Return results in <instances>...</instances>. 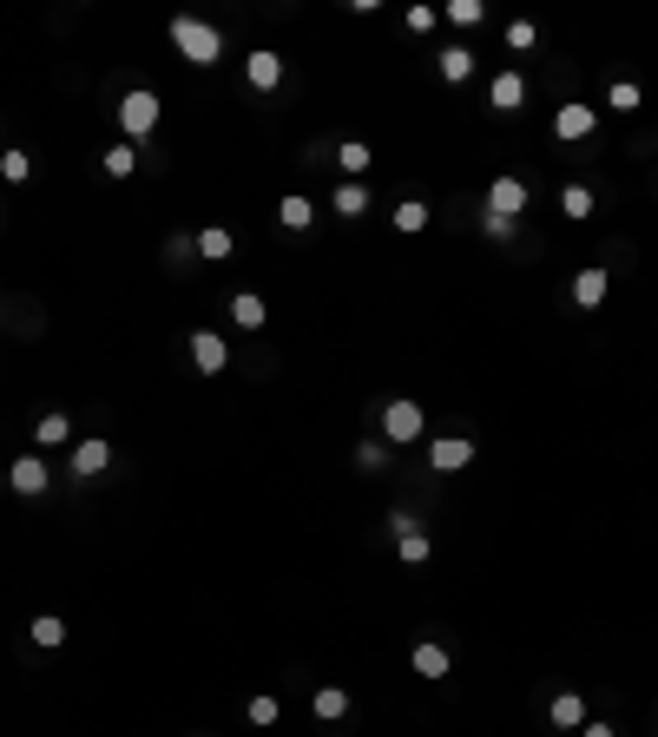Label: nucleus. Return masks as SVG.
<instances>
[{
    "mask_svg": "<svg viewBox=\"0 0 658 737\" xmlns=\"http://www.w3.org/2000/svg\"><path fill=\"white\" fill-rule=\"evenodd\" d=\"M172 47L185 53L191 66H218L224 60V27H211V20H198V14H172Z\"/></svg>",
    "mask_w": 658,
    "mask_h": 737,
    "instance_id": "1",
    "label": "nucleus"
},
{
    "mask_svg": "<svg viewBox=\"0 0 658 737\" xmlns=\"http://www.w3.org/2000/svg\"><path fill=\"white\" fill-rule=\"evenodd\" d=\"M158 119H165V106H158L152 86H132V93H119V139H145V132H158Z\"/></svg>",
    "mask_w": 658,
    "mask_h": 737,
    "instance_id": "2",
    "label": "nucleus"
},
{
    "mask_svg": "<svg viewBox=\"0 0 658 737\" xmlns=\"http://www.w3.org/2000/svg\"><path fill=\"white\" fill-rule=\"evenodd\" d=\"M481 211L487 218H507L514 224L520 211H527V178H514V172H501L494 185H487V198H481Z\"/></svg>",
    "mask_w": 658,
    "mask_h": 737,
    "instance_id": "3",
    "label": "nucleus"
},
{
    "mask_svg": "<svg viewBox=\"0 0 658 737\" xmlns=\"http://www.w3.org/2000/svg\"><path fill=\"white\" fill-rule=\"evenodd\" d=\"M422 428H428L422 402H408V395H395V402L382 408V441H422Z\"/></svg>",
    "mask_w": 658,
    "mask_h": 737,
    "instance_id": "4",
    "label": "nucleus"
},
{
    "mask_svg": "<svg viewBox=\"0 0 658 737\" xmlns=\"http://www.w3.org/2000/svg\"><path fill=\"white\" fill-rule=\"evenodd\" d=\"M593 132H599V106H586V99L553 112V139L560 145H580V139H593Z\"/></svg>",
    "mask_w": 658,
    "mask_h": 737,
    "instance_id": "5",
    "label": "nucleus"
},
{
    "mask_svg": "<svg viewBox=\"0 0 658 737\" xmlns=\"http://www.w3.org/2000/svg\"><path fill=\"white\" fill-rule=\"evenodd\" d=\"M106 468H112V441H99V435L73 441V455H66V474H73V481H99Z\"/></svg>",
    "mask_w": 658,
    "mask_h": 737,
    "instance_id": "6",
    "label": "nucleus"
},
{
    "mask_svg": "<svg viewBox=\"0 0 658 737\" xmlns=\"http://www.w3.org/2000/svg\"><path fill=\"white\" fill-rule=\"evenodd\" d=\"M474 468V441L468 435H435L428 441V474H461Z\"/></svg>",
    "mask_w": 658,
    "mask_h": 737,
    "instance_id": "7",
    "label": "nucleus"
},
{
    "mask_svg": "<svg viewBox=\"0 0 658 737\" xmlns=\"http://www.w3.org/2000/svg\"><path fill=\"white\" fill-rule=\"evenodd\" d=\"M191 362H198V376H224L231 369V343L218 330H198L191 336Z\"/></svg>",
    "mask_w": 658,
    "mask_h": 737,
    "instance_id": "8",
    "label": "nucleus"
},
{
    "mask_svg": "<svg viewBox=\"0 0 658 737\" xmlns=\"http://www.w3.org/2000/svg\"><path fill=\"white\" fill-rule=\"evenodd\" d=\"M47 481H53V468H47L40 455H20L14 468H7V487H14V494H27V501H33V494H47Z\"/></svg>",
    "mask_w": 658,
    "mask_h": 737,
    "instance_id": "9",
    "label": "nucleus"
},
{
    "mask_svg": "<svg viewBox=\"0 0 658 737\" xmlns=\"http://www.w3.org/2000/svg\"><path fill=\"white\" fill-rule=\"evenodd\" d=\"M244 79H251L257 93H277V86H283V53H270V47L244 53Z\"/></svg>",
    "mask_w": 658,
    "mask_h": 737,
    "instance_id": "10",
    "label": "nucleus"
},
{
    "mask_svg": "<svg viewBox=\"0 0 658 737\" xmlns=\"http://www.w3.org/2000/svg\"><path fill=\"white\" fill-rule=\"evenodd\" d=\"M487 106H494V112H520V106H527V73H494V79H487Z\"/></svg>",
    "mask_w": 658,
    "mask_h": 737,
    "instance_id": "11",
    "label": "nucleus"
},
{
    "mask_svg": "<svg viewBox=\"0 0 658 737\" xmlns=\"http://www.w3.org/2000/svg\"><path fill=\"white\" fill-rule=\"evenodd\" d=\"M606 290H612V270H606V264H586L580 277H573V303H580V310H599V303H606Z\"/></svg>",
    "mask_w": 658,
    "mask_h": 737,
    "instance_id": "12",
    "label": "nucleus"
},
{
    "mask_svg": "<svg viewBox=\"0 0 658 737\" xmlns=\"http://www.w3.org/2000/svg\"><path fill=\"white\" fill-rule=\"evenodd\" d=\"M435 73L448 79V86H468V79H474V47H461V40H455V47H441L435 53Z\"/></svg>",
    "mask_w": 658,
    "mask_h": 737,
    "instance_id": "13",
    "label": "nucleus"
},
{
    "mask_svg": "<svg viewBox=\"0 0 658 737\" xmlns=\"http://www.w3.org/2000/svg\"><path fill=\"white\" fill-rule=\"evenodd\" d=\"M277 224H283V231H310V224H316V204L303 198V191H283V198H277Z\"/></svg>",
    "mask_w": 658,
    "mask_h": 737,
    "instance_id": "14",
    "label": "nucleus"
},
{
    "mask_svg": "<svg viewBox=\"0 0 658 737\" xmlns=\"http://www.w3.org/2000/svg\"><path fill=\"white\" fill-rule=\"evenodd\" d=\"M224 316H231L237 330H264V323H270V310H264V297H257V290H237Z\"/></svg>",
    "mask_w": 658,
    "mask_h": 737,
    "instance_id": "15",
    "label": "nucleus"
},
{
    "mask_svg": "<svg viewBox=\"0 0 658 737\" xmlns=\"http://www.w3.org/2000/svg\"><path fill=\"white\" fill-rule=\"evenodd\" d=\"M415 672L428 678V685H441V678L455 672V659H448V645H435V639H422L415 645Z\"/></svg>",
    "mask_w": 658,
    "mask_h": 737,
    "instance_id": "16",
    "label": "nucleus"
},
{
    "mask_svg": "<svg viewBox=\"0 0 658 737\" xmlns=\"http://www.w3.org/2000/svg\"><path fill=\"white\" fill-rule=\"evenodd\" d=\"M329 211H336V218H362V211H369V185H362V178L336 185L329 191Z\"/></svg>",
    "mask_w": 658,
    "mask_h": 737,
    "instance_id": "17",
    "label": "nucleus"
},
{
    "mask_svg": "<svg viewBox=\"0 0 658 737\" xmlns=\"http://www.w3.org/2000/svg\"><path fill=\"white\" fill-rule=\"evenodd\" d=\"M231 251H237V237L224 231V224H204V231H198V257H204V264H231Z\"/></svg>",
    "mask_w": 658,
    "mask_h": 737,
    "instance_id": "18",
    "label": "nucleus"
},
{
    "mask_svg": "<svg viewBox=\"0 0 658 737\" xmlns=\"http://www.w3.org/2000/svg\"><path fill=\"white\" fill-rule=\"evenodd\" d=\"M547 718L560 724V731H580V724H586V698H580V691H553Z\"/></svg>",
    "mask_w": 658,
    "mask_h": 737,
    "instance_id": "19",
    "label": "nucleus"
},
{
    "mask_svg": "<svg viewBox=\"0 0 658 737\" xmlns=\"http://www.w3.org/2000/svg\"><path fill=\"white\" fill-rule=\"evenodd\" d=\"M310 711H316L323 724L349 718V691H343V685H316V691H310Z\"/></svg>",
    "mask_w": 658,
    "mask_h": 737,
    "instance_id": "20",
    "label": "nucleus"
},
{
    "mask_svg": "<svg viewBox=\"0 0 658 737\" xmlns=\"http://www.w3.org/2000/svg\"><path fill=\"white\" fill-rule=\"evenodd\" d=\"M99 172H106V178H132V172H139V145H126V139L106 145V152H99Z\"/></svg>",
    "mask_w": 658,
    "mask_h": 737,
    "instance_id": "21",
    "label": "nucleus"
},
{
    "mask_svg": "<svg viewBox=\"0 0 658 737\" xmlns=\"http://www.w3.org/2000/svg\"><path fill=\"white\" fill-rule=\"evenodd\" d=\"M27 639L40 645V652H60V645H66V619H60V612H40V619L27 626Z\"/></svg>",
    "mask_w": 658,
    "mask_h": 737,
    "instance_id": "22",
    "label": "nucleus"
},
{
    "mask_svg": "<svg viewBox=\"0 0 658 737\" xmlns=\"http://www.w3.org/2000/svg\"><path fill=\"white\" fill-rule=\"evenodd\" d=\"M33 441H40V448H66V441H73V422L53 408V415H40V422H33Z\"/></svg>",
    "mask_w": 658,
    "mask_h": 737,
    "instance_id": "23",
    "label": "nucleus"
},
{
    "mask_svg": "<svg viewBox=\"0 0 658 737\" xmlns=\"http://www.w3.org/2000/svg\"><path fill=\"white\" fill-rule=\"evenodd\" d=\"M395 553H402L408 566H422V560H435V540H428L422 527H402V534H395Z\"/></svg>",
    "mask_w": 658,
    "mask_h": 737,
    "instance_id": "24",
    "label": "nucleus"
},
{
    "mask_svg": "<svg viewBox=\"0 0 658 737\" xmlns=\"http://www.w3.org/2000/svg\"><path fill=\"white\" fill-rule=\"evenodd\" d=\"M336 165H343L349 178H362V172H369V165H376V152H369V145H362V139H343V145H336Z\"/></svg>",
    "mask_w": 658,
    "mask_h": 737,
    "instance_id": "25",
    "label": "nucleus"
},
{
    "mask_svg": "<svg viewBox=\"0 0 658 737\" xmlns=\"http://www.w3.org/2000/svg\"><path fill=\"white\" fill-rule=\"evenodd\" d=\"M428 218H435V211H428L422 198H402V204H395V231H408V237L428 231Z\"/></svg>",
    "mask_w": 658,
    "mask_h": 737,
    "instance_id": "26",
    "label": "nucleus"
},
{
    "mask_svg": "<svg viewBox=\"0 0 658 737\" xmlns=\"http://www.w3.org/2000/svg\"><path fill=\"white\" fill-rule=\"evenodd\" d=\"M606 106H612V112H639V106H645L639 79H612V86H606Z\"/></svg>",
    "mask_w": 658,
    "mask_h": 737,
    "instance_id": "27",
    "label": "nucleus"
},
{
    "mask_svg": "<svg viewBox=\"0 0 658 737\" xmlns=\"http://www.w3.org/2000/svg\"><path fill=\"white\" fill-rule=\"evenodd\" d=\"M560 211H566L573 224H586V218H593V185H566V191H560Z\"/></svg>",
    "mask_w": 658,
    "mask_h": 737,
    "instance_id": "28",
    "label": "nucleus"
},
{
    "mask_svg": "<svg viewBox=\"0 0 658 737\" xmlns=\"http://www.w3.org/2000/svg\"><path fill=\"white\" fill-rule=\"evenodd\" d=\"M244 718H251L257 731H270V724L283 718V698H277V691H257V698H251V711H244Z\"/></svg>",
    "mask_w": 658,
    "mask_h": 737,
    "instance_id": "29",
    "label": "nucleus"
},
{
    "mask_svg": "<svg viewBox=\"0 0 658 737\" xmlns=\"http://www.w3.org/2000/svg\"><path fill=\"white\" fill-rule=\"evenodd\" d=\"M27 172H33V158L20 152V145H7V152H0V185H27Z\"/></svg>",
    "mask_w": 658,
    "mask_h": 737,
    "instance_id": "30",
    "label": "nucleus"
},
{
    "mask_svg": "<svg viewBox=\"0 0 658 737\" xmlns=\"http://www.w3.org/2000/svg\"><path fill=\"white\" fill-rule=\"evenodd\" d=\"M441 14L455 20V27H481V20H487V7H481V0H448Z\"/></svg>",
    "mask_w": 658,
    "mask_h": 737,
    "instance_id": "31",
    "label": "nucleus"
},
{
    "mask_svg": "<svg viewBox=\"0 0 658 737\" xmlns=\"http://www.w3.org/2000/svg\"><path fill=\"white\" fill-rule=\"evenodd\" d=\"M507 47L533 53V47H540V27H533V20H507Z\"/></svg>",
    "mask_w": 658,
    "mask_h": 737,
    "instance_id": "32",
    "label": "nucleus"
},
{
    "mask_svg": "<svg viewBox=\"0 0 658 737\" xmlns=\"http://www.w3.org/2000/svg\"><path fill=\"white\" fill-rule=\"evenodd\" d=\"M435 20H441V7H428V0L408 7V33H435Z\"/></svg>",
    "mask_w": 658,
    "mask_h": 737,
    "instance_id": "33",
    "label": "nucleus"
},
{
    "mask_svg": "<svg viewBox=\"0 0 658 737\" xmlns=\"http://www.w3.org/2000/svg\"><path fill=\"white\" fill-rule=\"evenodd\" d=\"M356 468H369V474L389 468V448H382V441H362V448H356Z\"/></svg>",
    "mask_w": 658,
    "mask_h": 737,
    "instance_id": "34",
    "label": "nucleus"
},
{
    "mask_svg": "<svg viewBox=\"0 0 658 737\" xmlns=\"http://www.w3.org/2000/svg\"><path fill=\"white\" fill-rule=\"evenodd\" d=\"M481 231L494 237V244H507V237H514V224H507V218H487V211H481Z\"/></svg>",
    "mask_w": 658,
    "mask_h": 737,
    "instance_id": "35",
    "label": "nucleus"
},
{
    "mask_svg": "<svg viewBox=\"0 0 658 737\" xmlns=\"http://www.w3.org/2000/svg\"><path fill=\"white\" fill-rule=\"evenodd\" d=\"M580 737H619V731H612L606 718H586V724H580Z\"/></svg>",
    "mask_w": 658,
    "mask_h": 737,
    "instance_id": "36",
    "label": "nucleus"
},
{
    "mask_svg": "<svg viewBox=\"0 0 658 737\" xmlns=\"http://www.w3.org/2000/svg\"><path fill=\"white\" fill-rule=\"evenodd\" d=\"M0 487H7V468H0Z\"/></svg>",
    "mask_w": 658,
    "mask_h": 737,
    "instance_id": "37",
    "label": "nucleus"
},
{
    "mask_svg": "<svg viewBox=\"0 0 658 737\" xmlns=\"http://www.w3.org/2000/svg\"><path fill=\"white\" fill-rule=\"evenodd\" d=\"M652 145H658V132H652Z\"/></svg>",
    "mask_w": 658,
    "mask_h": 737,
    "instance_id": "38",
    "label": "nucleus"
}]
</instances>
